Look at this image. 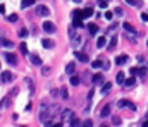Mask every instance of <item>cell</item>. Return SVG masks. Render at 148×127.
I'll return each instance as SVG.
<instances>
[{
    "instance_id": "obj_19",
    "label": "cell",
    "mask_w": 148,
    "mask_h": 127,
    "mask_svg": "<svg viewBox=\"0 0 148 127\" xmlns=\"http://www.w3.org/2000/svg\"><path fill=\"white\" fill-rule=\"evenodd\" d=\"M0 45L2 46H5V48H12L14 46V43L10 40H0Z\"/></svg>"
},
{
    "instance_id": "obj_48",
    "label": "cell",
    "mask_w": 148,
    "mask_h": 127,
    "mask_svg": "<svg viewBox=\"0 0 148 127\" xmlns=\"http://www.w3.org/2000/svg\"><path fill=\"white\" fill-rule=\"evenodd\" d=\"M143 127H148V120H146V122H145V124H143Z\"/></svg>"
},
{
    "instance_id": "obj_23",
    "label": "cell",
    "mask_w": 148,
    "mask_h": 127,
    "mask_svg": "<svg viewBox=\"0 0 148 127\" xmlns=\"http://www.w3.org/2000/svg\"><path fill=\"white\" fill-rule=\"evenodd\" d=\"M72 26H74V28H83V19H81V17H74Z\"/></svg>"
},
{
    "instance_id": "obj_37",
    "label": "cell",
    "mask_w": 148,
    "mask_h": 127,
    "mask_svg": "<svg viewBox=\"0 0 148 127\" xmlns=\"http://www.w3.org/2000/svg\"><path fill=\"white\" fill-rule=\"evenodd\" d=\"M98 5H100L102 9H107V7H109V2H107V0H100Z\"/></svg>"
},
{
    "instance_id": "obj_17",
    "label": "cell",
    "mask_w": 148,
    "mask_h": 127,
    "mask_svg": "<svg viewBox=\"0 0 148 127\" xmlns=\"http://www.w3.org/2000/svg\"><path fill=\"white\" fill-rule=\"evenodd\" d=\"M88 31H90V34H96L98 33V26L93 24V22H90V24H88Z\"/></svg>"
},
{
    "instance_id": "obj_21",
    "label": "cell",
    "mask_w": 148,
    "mask_h": 127,
    "mask_svg": "<svg viewBox=\"0 0 148 127\" xmlns=\"http://www.w3.org/2000/svg\"><path fill=\"white\" fill-rule=\"evenodd\" d=\"M134 82H136L134 77H129V79H126V81H124V86H126V88H133V86H134Z\"/></svg>"
},
{
    "instance_id": "obj_12",
    "label": "cell",
    "mask_w": 148,
    "mask_h": 127,
    "mask_svg": "<svg viewBox=\"0 0 148 127\" xmlns=\"http://www.w3.org/2000/svg\"><path fill=\"white\" fill-rule=\"evenodd\" d=\"M24 82L28 84V88H29V93L33 94V93H35V84H33V79H31V77H24Z\"/></svg>"
},
{
    "instance_id": "obj_13",
    "label": "cell",
    "mask_w": 148,
    "mask_h": 127,
    "mask_svg": "<svg viewBox=\"0 0 148 127\" xmlns=\"http://www.w3.org/2000/svg\"><path fill=\"white\" fill-rule=\"evenodd\" d=\"M62 117H64L66 120H72L74 113H72V110H62Z\"/></svg>"
},
{
    "instance_id": "obj_45",
    "label": "cell",
    "mask_w": 148,
    "mask_h": 127,
    "mask_svg": "<svg viewBox=\"0 0 148 127\" xmlns=\"http://www.w3.org/2000/svg\"><path fill=\"white\" fill-rule=\"evenodd\" d=\"M59 94H60V91H57V89H52V96H54V98H55V96H59Z\"/></svg>"
},
{
    "instance_id": "obj_27",
    "label": "cell",
    "mask_w": 148,
    "mask_h": 127,
    "mask_svg": "<svg viewBox=\"0 0 148 127\" xmlns=\"http://www.w3.org/2000/svg\"><path fill=\"white\" fill-rule=\"evenodd\" d=\"M115 79H117V82H119V84H124V81H126V76H124V72H119Z\"/></svg>"
},
{
    "instance_id": "obj_6",
    "label": "cell",
    "mask_w": 148,
    "mask_h": 127,
    "mask_svg": "<svg viewBox=\"0 0 148 127\" xmlns=\"http://www.w3.org/2000/svg\"><path fill=\"white\" fill-rule=\"evenodd\" d=\"M60 110H62V108L59 107V105H50V107H48V112H50L52 117H54V115H59V113H60Z\"/></svg>"
},
{
    "instance_id": "obj_29",
    "label": "cell",
    "mask_w": 148,
    "mask_h": 127,
    "mask_svg": "<svg viewBox=\"0 0 148 127\" xmlns=\"http://www.w3.org/2000/svg\"><path fill=\"white\" fill-rule=\"evenodd\" d=\"M79 82H81V79H79L78 76H71V84H72V86H78Z\"/></svg>"
},
{
    "instance_id": "obj_8",
    "label": "cell",
    "mask_w": 148,
    "mask_h": 127,
    "mask_svg": "<svg viewBox=\"0 0 148 127\" xmlns=\"http://www.w3.org/2000/svg\"><path fill=\"white\" fill-rule=\"evenodd\" d=\"M74 70H76V64H74V62H69L66 65V72L69 74V76H74Z\"/></svg>"
},
{
    "instance_id": "obj_54",
    "label": "cell",
    "mask_w": 148,
    "mask_h": 127,
    "mask_svg": "<svg viewBox=\"0 0 148 127\" xmlns=\"http://www.w3.org/2000/svg\"><path fill=\"white\" fill-rule=\"evenodd\" d=\"M0 67H2V64H0Z\"/></svg>"
},
{
    "instance_id": "obj_52",
    "label": "cell",
    "mask_w": 148,
    "mask_h": 127,
    "mask_svg": "<svg viewBox=\"0 0 148 127\" xmlns=\"http://www.w3.org/2000/svg\"><path fill=\"white\" fill-rule=\"evenodd\" d=\"M98 2H100V0H98ZM107 2H110V0H107Z\"/></svg>"
},
{
    "instance_id": "obj_9",
    "label": "cell",
    "mask_w": 148,
    "mask_h": 127,
    "mask_svg": "<svg viewBox=\"0 0 148 127\" xmlns=\"http://www.w3.org/2000/svg\"><path fill=\"white\" fill-rule=\"evenodd\" d=\"M128 55L126 53H122V55H119V57L115 58V64H117V65H122V64H126V62H128Z\"/></svg>"
},
{
    "instance_id": "obj_53",
    "label": "cell",
    "mask_w": 148,
    "mask_h": 127,
    "mask_svg": "<svg viewBox=\"0 0 148 127\" xmlns=\"http://www.w3.org/2000/svg\"><path fill=\"white\" fill-rule=\"evenodd\" d=\"M146 119H148V113H146Z\"/></svg>"
},
{
    "instance_id": "obj_28",
    "label": "cell",
    "mask_w": 148,
    "mask_h": 127,
    "mask_svg": "<svg viewBox=\"0 0 148 127\" xmlns=\"http://www.w3.org/2000/svg\"><path fill=\"white\" fill-rule=\"evenodd\" d=\"M115 46H117V36H112V40H110V45H109V50H114Z\"/></svg>"
},
{
    "instance_id": "obj_44",
    "label": "cell",
    "mask_w": 148,
    "mask_h": 127,
    "mask_svg": "<svg viewBox=\"0 0 148 127\" xmlns=\"http://www.w3.org/2000/svg\"><path fill=\"white\" fill-rule=\"evenodd\" d=\"M141 21H143V22H148V14H141Z\"/></svg>"
},
{
    "instance_id": "obj_49",
    "label": "cell",
    "mask_w": 148,
    "mask_h": 127,
    "mask_svg": "<svg viewBox=\"0 0 148 127\" xmlns=\"http://www.w3.org/2000/svg\"><path fill=\"white\" fill-rule=\"evenodd\" d=\"M72 2H76V4H79V2H81V0H72Z\"/></svg>"
},
{
    "instance_id": "obj_32",
    "label": "cell",
    "mask_w": 148,
    "mask_h": 127,
    "mask_svg": "<svg viewBox=\"0 0 148 127\" xmlns=\"http://www.w3.org/2000/svg\"><path fill=\"white\" fill-rule=\"evenodd\" d=\"M112 124H114V125H121V117L119 115H114V117H112Z\"/></svg>"
},
{
    "instance_id": "obj_41",
    "label": "cell",
    "mask_w": 148,
    "mask_h": 127,
    "mask_svg": "<svg viewBox=\"0 0 148 127\" xmlns=\"http://www.w3.org/2000/svg\"><path fill=\"white\" fill-rule=\"evenodd\" d=\"M21 52L24 55H28V46H26V43H21Z\"/></svg>"
},
{
    "instance_id": "obj_1",
    "label": "cell",
    "mask_w": 148,
    "mask_h": 127,
    "mask_svg": "<svg viewBox=\"0 0 148 127\" xmlns=\"http://www.w3.org/2000/svg\"><path fill=\"white\" fill-rule=\"evenodd\" d=\"M117 107H119V108L128 107L129 110H136V105H134V103H131V101H128V100H119V101H117Z\"/></svg>"
},
{
    "instance_id": "obj_2",
    "label": "cell",
    "mask_w": 148,
    "mask_h": 127,
    "mask_svg": "<svg viewBox=\"0 0 148 127\" xmlns=\"http://www.w3.org/2000/svg\"><path fill=\"white\" fill-rule=\"evenodd\" d=\"M41 28H43V31H45V33H54V31H55V24L52 22V21H45Z\"/></svg>"
},
{
    "instance_id": "obj_14",
    "label": "cell",
    "mask_w": 148,
    "mask_h": 127,
    "mask_svg": "<svg viewBox=\"0 0 148 127\" xmlns=\"http://www.w3.org/2000/svg\"><path fill=\"white\" fill-rule=\"evenodd\" d=\"M41 45H43V48L50 50V48H54V41H52V40H48V38H45V40L41 41Z\"/></svg>"
},
{
    "instance_id": "obj_50",
    "label": "cell",
    "mask_w": 148,
    "mask_h": 127,
    "mask_svg": "<svg viewBox=\"0 0 148 127\" xmlns=\"http://www.w3.org/2000/svg\"><path fill=\"white\" fill-rule=\"evenodd\" d=\"M21 127H28V125H21Z\"/></svg>"
},
{
    "instance_id": "obj_42",
    "label": "cell",
    "mask_w": 148,
    "mask_h": 127,
    "mask_svg": "<svg viewBox=\"0 0 148 127\" xmlns=\"http://www.w3.org/2000/svg\"><path fill=\"white\" fill-rule=\"evenodd\" d=\"M103 16H105V19H109V21H112V17H114V14L110 12V10H107V12L103 14Z\"/></svg>"
},
{
    "instance_id": "obj_7",
    "label": "cell",
    "mask_w": 148,
    "mask_h": 127,
    "mask_svg": "<svg viewBox=\"0 0 148 127\" xmlns=\"http://www.w3.org/2000/svg\"><path fill=\"white\" fill-rule=\"evenodd\" d=\"M29 60H31V64H33V65H38V67L43 64V62H41V58L38 57V55H35V53H33V55H29Z\"/></svg>"
},
{
    "instance_id": "obj_3",
    "label": "cell",
    "mask_w": 148,
    "mask_h": 127,
    "mask_svg": "<svg viewBox=\"0 0 148 127\" xmlns=\"http://www.w3.org/2000/svg\"><path fill=\"white\" fill-rule=\"evenodd\" d=\"M36 14L41 16V17H47V16H50V10H48V7H45V5H38L36 7Z\"/></svg>"
},
{
    "instance_id": "obj_39",
    "label": "cell",
    "mask_w": 148,
    "mask_h": 127,
    "mask_svg": "<svg viewBox=\"0 0 148 127\" xmlns=\"http://www.w3.org/2000/svg\"><path fill=\"white\" fill-rule=\"evenodd\" d=\"M69 36H71V38L76 36V28H74V26H71V28H69Z\"/></svg>"
},
{
    "instance_id": "obj_30",
    "label": "cell",
    "mask_w": 148,
    "mask_h": 127,
    "mask_svg": "<svg viewBox=\"0 0 148 127\" xmlns=\"http://www.w3.org/2000/svg\"><path fill=\"white\" fill-rule=\"evenodd\" d=\"M50 70H52V69H50L48 65H43V67H41V74H43V76H50Z\"/></svg>"
},
{
    "instance_id": "obj_46",
    "label": "cell",
    "mask_w": 148,
    "mask_h": 127,
    "mask_svg": "<svg viewBox=\"0 0 148 127\" xmlns=\"http://www.w3.org/2000/svg\"><path fill=\"white\" fill-rule=\"evenodd\" d=\"M129 72L134 76V74H138V69H136V67H133V69H129Z\"/></svg>"
},
{
    "instance_id": "obj_10",
    "label": "cell",
    "mask_w": 148,
    "mask_h": 127,
    "mask_svg": "<svg viewBox=\"0 0 148 127\" xmlns=\"http://www.w3.org/2000/svg\"><path fill=\"white\" fill-rule=\"evenodd\" d=\"M91 16H93V9H91V7H86V9L81 12V17H83V19H88V17H91Z\"/></svg>"
},
{
    "instance_id": "obj_36",
    "label": "cell",
    "mask_w": 148,
    "mask_h": 127,
    "mask_svg": "<svg viewBox=\"0 0 148 127\" xmlns=\"http://www.w3.org/2000/svg\"><path fill=\"white\" fill-rule=\"evenodd\" d=\"M81 127H93V122H91L90 119H86V120H84V122L81 124Z\"/></svg>"
},
{
    "instance_id": "obj_22",
    "label": "cell",
    "mask_w": 148,
    "mask_h": 127,
    "mask_svg": "<svg viewBox=\"0 0 148 127\" xmlns=\"http://www.w3.org/2000/svg\"><path fill=\"white\" fill-rule=\"evenodd\" d=\"M76 58L81 62H88V55L86 53H79V52H76Z\"/></svg>"
},
{
    "instance_id": "obj_51",
    "label": "cell",
    "mask_w": 148,
    "mask_h": 127,
    "mask_svg": "<svg viewBox=\"0 0 148 127\" xmlns=\"http://www.w3.org/2000/svg\"><path fill=\"white\" fill-rule=\"evenodd\" d=\"M102 127H109V125H102Z\"/></svg>"
},
{
    "instance_id": "obj_38",
    "label": "cell",
    "mask_w": 148,
    "mask_h": 127,
    "mask_svg": "<svg viewBox=\"0 0 148 127\" xmlns=\"http://www.w3.org/2000/svg\"><path fill=\"white\" fill-rule=\"evenodd\" d=\"M114 14H115V16H122V14H124V10H122L121 7H115V9H114Z\"/></svg>"
},
{
    "instance_id": "obj_43",
    "label": "cell",
    "mask_w": 148,
    "mask_h": 127,
    "mask_svg": "<svg viewBox=\"0 0 148 127\" xmlns=\"http://www.w3.org/2000/svg\"><path fill=\"white\" fill-rule=\"evenodd\" d=\"M7 21H9V22H16V21H17V16H16V14H12V16L7 17Z\"/></svg>"
},
{
    "instance_id": "obj_33",
    "label": "cell",
    "mask_w": 148,
    "mask_h": 127,
    "mask_svg": "<svg viewBox=\"0 0 148 127\" xmlns=\"http://www.w3.org/2000/svg\"><path fill=\"white\" fill-rule=\"evenodd\" d=\"M138 74H140V77H146V67H141V69H138Z\"/></svg>"
},
{
    "instance_id": "obj_40",
    "label": "cell",
    "mask_w": 148,
    "mask_h": 127,
    "mask_svg": "<svg viewBox=\"0 0 148 127\" xmlns=\"http://www.w3.org/2000/svg\"><path fill=\"white\" fill-rule=\"evenodd\" d=\"M71 127H79V120L76 119V117H74V119L71 120Z\"/></svg>"
},
{
    "instance_id": "obj_4",
    "label": "cell",
    "mask_w": 148,
    "mask_h": 127,
    "mask_svg": "<svg viewBox=\"0 0 148 127\" xmlns=\"http://www.w3.org/2000/svg\"><path fill=\"white\" fill-rule=\"evenodd\" d=\"M2 81H4V82L14 81V74L10 72V70H2Z\"/></svg>"
},
{
    "instance_id": "obj_34",
    "label": "cell",
    "mask_w": 148,
    "mask_h": 127,
    "mask_svg": "<svg viewBox=\"0 0 148 127\" xmlns=\"http://www.w3.org/2000/svg\"><path fill=\"white\" fill-rule=\"evenodd\" d=\"M17 34H19V38H24V36H28V29H26V28L19 29V33H17Z\"/></svg>"
},
{
    "instance_id": "obj_18",
    "label": "cell",
    "mask_w": 148,
    "mask_h": 127,
    "mask_svg": "<svg viewBox=\"0 0 148 127\" xmlns=\"http://www.w3.org/2000/svg\"><path fill=\"white\" fill-rule=\"evenodd\" d=\"M59 91H60V98H62V100H67V98H69V91H67L66 86H62Z\"/></svg>"
},
{
    "instance_id": "obj_5",
    "label": "cell",
    "mask_w": 148,
    "mask_h": 127,
    "mask_svg": "<svg viewBox=\"0 0 148 127\" xmlns=\"http://www.w3.org/2000/svg\"><path fill=\"white\" fill-rule=\"evenodd\" d=\"M4 57H5V60H7L9 64H12V65H16V64H17V58H16V55H14V53H9V52H7V53H4Z\"/></svg>"
},
{
    "instance_id": "obj_20",
    "label": "cell",
    "mask_w": 148,
    "mask_h": 127,
    "mask_svg": "<svg viewBox=\"0 0 148 127\" xmlns=\"http://www.w3.org/2000/svg\"><path fill=\"white\" fill-rule=\"evenodd\" d=\"M109 113H110V105H105L102 108V112H100V117H107Z\"/></svg>"
},
{
    "instance_id": "obj_26",
    "label": "cell",
    "mask_w": 148,
    "mask_h": 127,
    "mask_svg": "<svg viewBox=\"0 0 148 127\" xmlns=\"http://www.w3.org/2000/svg\"><path fill=\"white\" fill-rule=\"evenodd\" d=\"M91 67L93 69H100V67H103V62L102 60H93L91 62Z\"/></svg>"
},
{
    "instance_id": "obj_25",
    "label": "cell",
    "mask_w": 148,
    "mask_h": 127,
    "mask_svg": "<svg viewBox=\"0 0 148 127\" xmlns=\"http://www.w3.org/2000/svg\"><path fill=\"white\" fill-rule=\"evenodd\" d=\"M33 4H35V0H22V2H21V7L26 9V7H31Z\"/></svg>"
},
{
    "instance_id": "obj_16",
    "label": "cell",
    "mask_w": 148,
    "mask_h": 127,
    "mask_svg": "<svg viewBox=\"0 0 148 127\" xmlns=\"http://www.w3.org/2000/svg\"><path fill=\"white\" fill-rule=\"evenodd\" d=\"M126 4L131 5V7H138V9L143 5V4H141V0H126Z\"/></svg>"
},
{
    "instance_id": "obj_31",
    "label": "cell",
    "mask_w": 148,
    "mask_h": 127,
    "mask_svg": "<svg viewBox=\"0 0 148 127\" xmlns=\"http://www.w3.org/2000/svg\"><path fill=\"white\" fill-rule=\"evenodd\" d=\"M110 88H112V84H110V82H107V84L102 88V94H107L109 91H110Z\"/></svg>"
},
{
    "instance_id": "obj_24",
    "label": "cell",
    "mask_w": 148,
    "mask_h": 127,
    "mask_svg": "<svg viewBox=\"0 0 148 127\" xmlns=\"http://www.w3.org/2000/svg\"><path fill=\"white\" fill-rule=\"evenodd\" d=\"M105 43H107V40H105L103 36H100L98 40H96V46H98V48H103V46H105Z\"/></svg>"
},
{
    "instance_id": "obj_47",
    "label": "cell",
    "mask_w": 148,
    "mask_h": 127,
    "mask_svg": "<svg viewBox=\"0 0 148 127\" xmlns=\"http://www.w3.org/2000/svg\"><path fill=\"white\" fill-rule=\"evenodd\" d=\"M0 12H2V14L5 12V5H0Z\"/></svg>"
},
{
    "instance_id": "obj_35",
    "label": "cell",
    "mask_w": 148,
    "mask_h": 127,
    "mask_svg": "<svg viewBox=\"0 0 148 127\" xmlns=\"http://www.w3.org/2000/svg\"><path fill=\"white\" fill-rule=\"evenodd\" d=\"M45 127H62V124H60V122H55V124H52V122H45Z\"/></svg>"
},
{
    "instance_id": "obj_15",
    "label": "cell",
    "mask_w": 148,
    "mask_h": 127,
    "mask_svg": "<svg viewBox=\"0 0 148 127\" xmlns=\"http://www.w3.org/2000/svg\"><path fill=\"white\" fill-rule=\"evenodd\" d=\"M91 81H93V84H102L103 82V74H95Z\"/></svg>"
},
{
    "instance_id": "obj_11",
    "label": "cell",
    "mask_w": 148,
    "mask_h": 127,
    "mask_svg": "<svg viewBox=\"0 0 148 127\" xmlns=\"http://www.w3.org/2000/svg\"><path fill=\"white\" fill-rule=\"evenodd\" d=\"M71 40H72V46H74V48H78V46L81 45L83 38H81V34H76V36H74V38H71Z\"/></svg>"
}]
</instances>
